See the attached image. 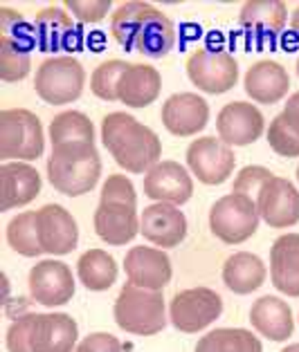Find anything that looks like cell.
I'll use <instances>...</instances> for the list:
<instances>
[{
	"mask_svg": "<svg viewBox=\"0 0 299 352\" xmlns=\"http://www.w3.org/2000/svg\"><path fill=\"white\" fill-rule=\"evenodd\" d=\"M250 323L259 334L277 343L288 341V337L295 330L293 310H290L286 300H281L277 296L256 298L250 310Z\"/></svg>",
	"mask_w": 299,
	"mask_h": 352,
	"instance_id": "cell-23",
	"label": "cell"
},
{
	"mask_svg": "<svg viewBox=\"0 0 299 352\" xmlns=\"http://www.w3.org/2000/svg\"><path fill=\"white\" fill-rule=\"evenodd\" d=\"M85 72L83 65L72 56H54L45 58L34 79V90L45 104L63 106L76 101L83 92Z\"/></svg>",
	"mask_w": 299,
	"mask_h": 352,
	"instance_id": "cell-6",
	"label": "cell"
},
{
	"mask_svg": "<svg viewBox=\"0 0 299 352\" xmlns=\"http://www.w3.org/2000/svg\"><path fill=\"white\" fill-rule=\"evenodd\" d=\"M223 312V298L209 287H189L171 298L169 319L176 330L194 334L212 325Z\"/></svg>",
	"mask_w": 299,
	"mask_h": 352,
	"instance_id": "cell-7",
	"label": "cell"
},
{
	"mask_svg": "<svg viewBox=\"0 0 299 352\" xmlns=\"http://www.w3.org/2000/svg\"><path fill=\"white\" fill-rule=\"evenodd\" d=\"M259 209L252 197L241 193L223 195L209 209V229L225 245H241L259 229Z\"/></svg>",
	"mask_w": 299,
	"mask_h": 352,
	"instance_id": "cell-5",
	"label": "cell"
},
{
	"mask_svg": "<svg viewBox=\"0 0 299 352\" xmlns=\"http://www.w3.org/2000/svg\"><path fill=\"white\" fill-rule=\"evenodd\" d=\"M297 179H299V166H297Z\"/></svg>",
	"mask_w": 299,
	"mask_h": 352,
	"instance_id": "cell-46",
	"label": "cell"
},
{
	"mask_svg": "<svg viewBox=\"0 0 299 352\" xmlns=\"http://www.w3.org/2000/svg\"><path fill=\"white\" fill-rule=\"evenodd\" d=\"M63 7L81 23H99L110 12V0H65Z\"/></svg>",
	"mask_w": 299,
	"mask_h": 352,
	"instance_id": "cell-39",
	"label": "cell"
},
{
	"mask_svg": "<svg viewBox=\"0 0 299 352\" xmlns=\"http://www.w3.org/2000/svg\"><path fill=\"white\" fill-rule=\"evenodd\" d=\"M34 41L41 52H56L63 50L74 32V23L65 7H45L34 16Z\"/></svg>",
	"mask_w": 299,
	"mask_h": 352,
	"instance_id": "cell-25",
	"label": "cell"
},
{
	"mask_svg": "<svg viewBox=\"0 0 299 352\" xmlns=\"http://www.w3.org/2000/svg\"><path fill=\"white\" fill-rule=\"evenodd\" d=\"M95 231L108 245L122 247L140 234L138 211L131 204H104L95 211Z\"/></svg>",
	"mask_w": 299,
	"mask_h": 352,
	"instance_id": "cell-21",
	"label": "cell"
},
{
	"mask_svg": "<svg viewBox=\"0 0 299 352\" xmlns=\"http://www.w3.org/2000/svg\"><path fill=\"white\" fill-rule=\"evenodd\" d=\"M288 21V10L281 0H250L241 7L238 23L256 36H272L284 30Z\"/></svg>",
	"mask_w": 299,
	"mask_h": 352,
	"instance_id": "cell-26",
	"label": "cell"
},
{
	"mask_svg": "<svg viewBox=\"0 0 299 352\" xmlns=\"http://www.w3.org/2000/svg\"><path fill=\"white\" fill-rule=\"evenodd\" d=\"M270 278L281 294L299 296V234H286L270 249Z\"/></svg>",
	"mask_w": 299,
	"mask_h": 352,
	"instance_id": "cell-22",
	"label": "cell"
},
{
	"mask_svg": "<svg viewBox=\"0 0 299 352\" xmlns=\"http://www.w3.org/2000/svg\"><path fill=\"white\" fill-rule=\"evenodd\" d=\"M234 151L220 137H198L187 148V166L203 184H223L234 173Z\"/></svg>",
	"mask_w": 299,
	"mask_h": 352,
	"instance_id": "cell-9",
	"label": "cell"
},
{
	"mask_svg": "<svg viewBox=\"0 0 299 352\" xmlns=\"http://www.w3.org/2000/svg\"><path fill=\"white\" fill-rule=\"evenodd\" d=\"M162 88L160 72L153 65L131 63L119 81V101L128 108H147L158 99Z\"/></svg>",
	"mask_w": 299,
	"mask_h": 352,
	"instance_id": "cell-24",
	"label": "cell"
},
{
	"mask_svg": "<svg viewBox=\"0 0 299 352\" xmlns=\"http://www.w3.org/2000/svg\"><path fill=\"white\" fill-rule=\"evenodd\" d=\"M196 352H263L256 334L243 328H218L198 341Z\"/></svg>",
	"mask_w": 299,
	"mask_h": 352,
	"instance_id": "cell-31",
	"label": "cell"
},
{
	"mask_svg": "<svg viewBox=\"0 0 299 352\" xmlns=\"http://www.w3.org/2000/svg\"><path fill=\"white\" fill-rule=\"evenodd\" d=\"M101 142L128 173H149L160 162V137L128 113H110L101 122Z\"/></svg>",
	"mask_w": 299,
	"mask_h": 352,
	"instance_id": "cell-1",
	"label": "cell"
},
{
	"mask_svg": "<svg viewBox=\"0 0 299 352\" xmlns=\"http://www.w3.org/2000/svg\"><path fill=\"white\" fill-rule=\"evenodd\" d=\"M297 74H299V58H297Z\"/></svg>",
	"mask_w": 299,
	"mask_h": 352,
	"instance_id": "cell-45",
	"label": "cell"
},
{
	"mask_svg": "<svg viewBox=\"0 0 299 352\" xmlns=\"http://www.w3.org/2000/svg\"><path fill=\"white\" fill-rule=\"evenodd\" d=\"M39 240L45 254L65 256L79 243V227L72 213L61 204H45L37 211Z\"/></svg>",
	"mask_w": 299,
	"mask_h": 352,
	"instance_id": "cell-12",
	"label": "cell"
},
{
	"mask_svg": "<svg viewBox=\"0 0 299 352\" xmlns=\"http://www.w3.org/2000/svg\"><path fill=\"white\" fill-rule=\"evenodd\" d=\"M223 283L234 294H252L266 283V265L250 252L229 256L223 265Z\"/></svg>",
	"mask_w": 299,
	"mask_h": 352,
	"instance_id": "cell-27",
	"label": "cell"
},
{
	"mask_svg": "<svg viewBox=\"0 0 299 352\" xmlns=\"http://www.w3.org/2000/svg\"><path fill=\"white\" fill-rule=\"evenodd\" d=\"M140 234L160 249L178 247L187 238V218L176 204L156 202L142 211Z\"/></svg>",
	"mask_w": 299,
	"mask_h": 352,
	"instance_id": "cell-14",
	"label": "cell"
},
{
	"mask_svg": "<svg viewBox=\"0 0 299 352\" xmlns=\"http://www.w3.org/2000/svg\"><path fill=\"white\" fill-rule=\"evenodd\" d=\"M104 204H138V193H135L133 182L122 173L110 175L104 186H101V200Z\"/></svg>",
	"mask_w": 299,
	"mask_h": 352,
	"instance_id": "cell-37",
	"label": "cell"
},
{
	"mask_svg": "<svg viewBox=\"0 0 299 352\" xmlns=\"http://www.w3.org/2000/svg\"><path fill=\"white\" fill-rule=\"evenodd\" d=\"M76 276L85 289L104 292L117 280V263L104 249H88L76 261Z\"/></svg>",
	"mask_w": 299,
	"mask_h": 352,
	"instance_id": "cell-29",
	"label": "cell"
},
{
	"mask_svg": "<svg viewBox=\"0 0 299 352\" xmlns=\"http://www.w3.org/2000/svg\"><path fill=\"white\" fill-rule=\"evenodd\" d=\"M126 61H119V58H110L95 67V72L90 76V90L95 97L104 99V101H119V81H122L124 72L128 70Z\"/></svg>",
	"mask_w": 299,
	"mask_h": 352,
	"instance_id": "cell-35",
	"label": "cell"
},
{
	"mask_svg": "<svg viewBox=\"0 0 299 352\" xmlns=\"http://www.w3.org/2000/svg\"><path fill=\"white\" fill-rule=\"evenodd\" d=\"M209 119V106L200 94L176 92L162 106V124L176 137L198 135Z\"/></svg>",
	"mask_w": 299,
	"mask_h": 352,
	"instance_id": "cell-16",
	"label": "cell"
},
{
	"mask_svg": "<svg viewBox=\"0 0 299 352\" xmlns=\"http://www.w3.org/2000/svg\"><path fill=\"white\" fill-rule=\"evenodd\" d=\"M187 76L203 92L223 94L238 81V63L232 54L220 50L198 47L187 58Z\"/></svg>",
	"mask_w": 299,
	"mask_h": 352,
	"instance_id": "cell-8",
	"label": "cell"
},
{
	"mask_svg": "<svg viewBox=\"0 0 299 352\" xmlns=\"http://www.w3.org/2000/svg\"><path fill=\"white\" fill-rule=\"evenodd\" d=\"M76 321L70 314H37L32 325V352H72L76 346Z\"/></svg>",
	"mask_w": 299,
	"mask_h": 352,
	"instance_id": "cell-19",
	"label": "cell"
},
{
	"mask_svg": "<svg viewBox=\"0 0 299 352\" xmlns=\"http://www.w3.org/2000/svg\"><path fill=\"white\" fill-rule=\"evenodd\" d=\"M216 131L227 146L254 144L263 135V115L247 101H232L218 113Z\"/></svg>",
	"mask_w": 299,
	"mask_h": 352,
	"instance_id": "cell-17",
	"label": "cell"
},
{
	"mask_svg": "<svg viewBox=\"0 0 299 352\" xmlns=\"http://www.w3.org/2000/svg\"><path fill=\"white\" fill-rule=\"evenodd\" d=\"M281 352H299V343H293V346H288V348H284Z\"/></svg>",
	"mask_w": 299,
	"mask_h": 352,
	"instance_id": "cell-44",
	"label": "cell"
},
{
	"mask_svg": "<svg viewBox=\"0 0 299 352\" xmlns=\"http://www.w3.org/2000/svg\"><path fill=\"white\" fill-rule=\"evenodd\" d=\"M45 148L41 119L25 108H10L0 113V160L32 162Z\"/></svg>",
	"mask_w": 299,
	"mask_h": 352,
	"instance_id": "cell-4",
	"label": "cell"
},
{
	"mask_svg": "<svg viewBox=\"0 0 299 352\" xmlns=\"http://www.w3.org/2000/svg\"><path fill=\"white\" fill-rule=\"evenodd\" d=\"M74 352H122V343L108 332H95L88 334Z\"/></svg>",
	"mask_w": 299,
	"mask_h": 352,
	"instance_id": "cell-41",
	"label": "cell"
},
{
	"mask_svg": "<svg viewBox=\"0 0 299 352\" xmlns=\"http://www.w3.org/2000/svg\"><path fill=\"white\" fill-rule=\"evenodd\" d=\"M101 175V157L95 144L74 142L54 146L48 160V179L54 191L79 197L97 186Z\"/></svg>",
	"mask_w": 299,
	"mask_h": 352,
	"instance_id": "cell-2",
	"label": "cell"
},
{
	"mask_svg": "<svg viewBox=\"0 0 299 352\" xmlns=\"http://www.w3.org/2000/svg\"><path fill=\"white\" fill-rule=\"evenodd\" d=\"M144 195L165 204H185L194 195V182L187 168L174 160L158 162L144 175Z\"/></svg>",
	"mask_w": 299,
	"mask_h": 352,
	"instance_id": "cell-15",
	"label": "cell"
},
{
	"mask_svg": "<svg viewBox=\"0 0 299 352\" xmlns=\"http://www.w3.org/2000/svg\"><path fill=\"white\" fill-rule=\"evenodd\" d=\"M245 92L252 101H259V104H277L288 94L290 88V76L286 72L284 65H279L277 61H259L250 65V70L245 72Z\"/></svg>",
	"mask_w": 299,
	"mask_h": 352,
	"instance_id": "cell-20",
	"label": "cell"
},
{
	"mask_svg": "<svg viewBox=\"0 0 299 352\" xmlns=\"http://www.w3.org/2000/svg\"><path fill=\"white\" fill-rule=\"evenodd\" d=\"M268 144L281 157H299V128L290 124L284 113L277 115L268 128Z\"/></svg>",
	"mask_w": 299,
	"mask_h": 352,
	"instance_id": "cell-36",
	"label": "cell"
},
{
	"mask_svg": "<svg viewBox=\"0 0 299 352\" xmlns=\"http://www.w3.org/2000/svg\"><path fill=\"white\" fill-rule=\"evenodd\" d=\"M272 177V173L266 166H245L238 170V175L234 179L232 193H241V195H259V191L263 188V184Z\"/></svg>",
	"mask_w": 299,
	"mask_h": 352,
	"instance_id": "cell-38",
	"label": "cell"
},
{
	"mask_svg": "<svg viewBox=\"0 0 299 352\" xmlns=\"http://www.w3.org/2000/svg\"><path fill=\"white\" fill-rule=\"evenodd\" d=\"M50 140H52V148L74 142L95 144V126L79 110H65V113L56 115L52 124H50Z\"/></svg>",
	"mask_w": 299,
	"mask_h": 352,
	"instance_id": "cell-32",
	"label": "cell"
},
{
	"mask_svg": "<svg viewBox=\"0 0 299 352\" xmlns=\"http://www.w3.org/2000/svg\"><path fill=\"white\" fill-rule=\"evenodd\" d=\"M115 321L128 334L153 337L167 325V310L162 292L135 287L133 283L119 289L115 300Z\"/></svg>",
	"mask_w": 299,
	"mask_h": 352,
	"instance_id": "cell-3",
	"label": "cell"
},
{
	"mask_svg": "<svg viewBox=\"0 0 299 352\" xmlns=\"http://www.w3.org/2000/svg\"><path fill=\"white\" fill-rule=\"evenodd\" d=\"M284 115L290 124H295L299 128V92H295L293 97L286 101V108H284Z\"/></svg>",
	"mask_w": 299,
	"mask_h": 352,
	"instance_id": "cell-42",
	"label": "cell"
},
{
	"mask_svg": "<svg viewBox=\"0 0 299 352\" xmlns=\"http://www.w3.org/2000/svg\"><path fill=\"white\" fill-rule=\"evenodd\" d=\"M32 70L30 50L21 47L19 43L0 36V79L5 83L23 81Z\"/></svg>",
	"mask_w": 299,
	"mask_h": 352,
	"instance_id": "cell-34",
	"label": "cell"
},
{
	"mask_svg": "<svg viewBox=\"0 0 299 352\" xmlns=\"http://www.w3.org/2000/svg\"><path fill=\"white\" fill-rule=\"evenodd\" d=\"M34 316L37 314H23L10 325V330H7V350L10 352H32L30 339Z\"/></svg>",
	"mask_w": 299,
	"mask_h": 352,
	"instance_id": "cell-40",
	"label": "cell"
},
{
	"mask_svg": "<svg viewBox=\"0 0 299 352\" xmlns=\"http://www.w3.org/2000/svg\"><path fill=\"white\" fill-rule=\"evenodd\" d=\"M259 216L272 229H286L299 222V191L286 177L272 175L256 195Z\"/></svg>",
	"mask_w": 299,
	"mask_h": 352,
	"instance_id": "cell-10",
	"label": "cell"
},
{
	"mask_svg": "<svg viewBox=\"0 0 299 352\" xmlns=\"http://www.w3.org/2000/svg\"><path fill=\"white\" fill-rule=\"evenodd\" d=\"M151 10H153V5L133 0V3L119 5L113 12V16H110V34H113V38L126 50V52L135 50V41H138V34L142 30L144 21H147V16L151 14Z\"/></svg>",
	"mask_w": 299,
	"mask_h": 352,
	"instance_id": "cell-30",
	"label": "cell"
},
{
	"mask_svg": "<svg viewBox=\"0 0 299 352\" xmlns=\"http://www.w3.org/2000/svg\"><path fill=\"white\" fill-rule=\"evenodd\" d=\"M128 283L135 287L162 292L171 280V258L158 247H133L124 258Z\"/></svg>",
	"mask_w": 299,
	"mask_h": 352,
	"instance_id": "cell-13",
	"label": "cell"
},
{
	"mask_svg": "<svg viewBox=\"0 0 299 352\" xmlns=\"http://www.w3.org/2000/svg\"><path fill=\"white\" fill-rule=\"evenodd\" d=\"M174 43H176L174 23H171L169 16L162 14L158 7H153L138 34L135 50L144 56L160 58V56H167L171 50H174Z\"/></svg>",
	"mask_w": 299,
	"mask_h": 352,
	"instance_id": "cell-28",
	"label": "cell"
},
{
	"mask_svg": "<svg viewBox=\"0 0 299 352\" xmlns=\"http://www.w3.org/2000/svg\"><path fill=\"white\" fill-rule=\"evenodd\" d=\"M290 28L299 34V5H297V10L293 12V19H290Z\"/></svg>",
	"mask_w": 299,
	"mask_h": 352,
	"instance_id": "cell-43",
	"label": "cell"
},
{
	"mask_svg": "<svg viewBox=\"0 0 299 352\" xmlns=\"http://www.w3.org/2000/svg\"><path fill=\"white\" fill-rule=\"evenodd\" d=\"M41 193V175L28 162H5L0 166V211L21 209Z\"/></svg>",
	"mask_w": 299,
	"mask_h": 352,
	"instance_id": "cell-18",
	"label": "cell"
},
{
	"mask_svg": "<svg viewBox=\"0 0 299 352\" xmlns=\"http://www.w3.org/2000/svg\"><path fill=\"white\" fill-rule=\"evenodd\" d=\"M7 243L16 254L25 258H37L43 254L41 240H39V227H37V213L25 211L14 216L7 225Z\"/></svg>",
	"mask_w": 299,
	"mask_h": 352,
	"instance_id": "cell-33",
	"label": "cell"
},
{
	"mask_svg": "<svg viewBox=\"0 0 299 352\" xmlns=\"http://www.w3.org/2000/svg\"><path fill=\"white\" fill-rule=\"evenodd\" d=\"M30 294L45 307H59L70 303L74 296L72 270L59 261H41L30 270Z\"/></svg>",
	"mask_w": 299,
	"mask_h": 352,
	"instance_id": "cell-11",
	"label": "cell"
}]
</instances>
